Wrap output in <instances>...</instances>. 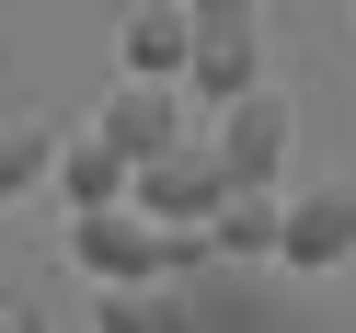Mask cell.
<instances>
[{
    "label": "cell",
    "mask_w": 356,
    "mask_h": 333,
    "mask_svg": "<svg viewBox=\"0 0 356 333\" xmlns=\"http://www.w3.org/2000/svg\"><path fill=\"white\" fill-rule=\"evenodd\" d=\"M207 253H218L207 218H149L138 195H115V207H70V264H81L92 287H115V276H195Z\"/></svg>",
    "instance_id": "obj_1"
},
{
    "label": "cell",
    "mask_w": 356,
    "mask_h": 333,
    "mask_svg": "<svg viewBox=\"0 0 356 333\" xmlns=\"http://www.w3.org/2000/svg\"><path fill=\"white\" fill-rule=\"evenodd\" d=\"M287 138H299V115H287L276 81H253V92L218 104V161H230V184H287Z\"/></svg>",
    "instance_id": "obj_2"
},
{
    "label": "cell",
    "mask_w": 356,
    "mask_h": 333,
    "mask_svg": "<svg viewBox=\"0 0 356 333\" xmlns=\"http://www.w3.org/2000/svg\"><path fill=\"white\" fill-rule=\"evenodd\" d=\"M138 195L149 218H218V195H230V161H218V138H172L161 161H138Z\"/></svg>",
    "instance_id": "obj_3"
},
{
    "label": "cell",
    "mask_w": 356,
    "mask_h": 333,
    "mask_svg": "<svg viewBox=\"0 0 356 333\" xmlns=\"http://www.w3.org/2000/svg\"><path fill=\"white\" fill-rule=\"evenodd\" d=\"M276 264H299V276L356 264V184H299V195H287V241H276Z\"/></svg>",
    "instance_id": "obj_4"
},
{
    "label": "cell",
    "mask_w": 356,
    "mask_h": 333,
    "mask_svg": "<svg viewBox=\"0 0 356 333\" xmlns=\"http://www.w3.org/2000/svg\"><path fill=\"white\" fill-rule=\"evenodd\" d=\"M184 92H195V81H161V70H127V92L104 104L92 127H104V138L127 149V161H161V149L184 138Z\"/></svg>",
    "instance_id": "obj_5"
},
{
    "label": "cell",
    "mask_w": 356,
    "mask_h": 333,
    "mask_svg": "<svg viewBox=\"0 0 356 333\" xmlns=\"http://www.w3.org/2000/svg\"><path fill=\"white\" fill-rule=\"evenodd\" d=\"M92 333H195V299L184 276H115L92 287Z\"/></svg>",
    "instance_id": "obj_6"
},
{
    "label": "cell",
    "mask_w": 356,
    "mask_h": 333,
    "mask_svg": "<svg viewBox=\"0 0 356 333\" xmlns=\"http://www.w3.org/2000/svg\"><path fill=\"white\" fill-rule=\"evenodd\" d=\"M47 184L70 195V207H115V195L138 184V161H127L104 127H70V138H58V172H47Z\"/></svg>",
    "instance_id": "obj_7"
},
{
    "label": "cell",
    "mask_w": 356,
    "mask_h": 333,
    "mask_svg": "<svg viewBox=\"0 0 356 333\" xmlns=\"http://www.w3.org/2000/svg\"><path fill=\"white\" fill-rule=\"evenodd\" d=\"M115 47H127V70H161V81H184V70H195V0H138Z\"/></svg>",
    "instance_id": "obj_8"
},
{
    "label": "cell",
    "mask_w": 356,
    "mask_h": 333,
    "mask_svg": "<svg viewBox=\"0 0 356 333\" xmlns=\"http://www.w3.org/2000/svg\"><path fill=\"white\" fill-rule=\"evenodd\" d=\"M195 104H230V92H253L264 81V47H253V24H195Z\"/></svg>",
    "instance_id": "obj_9"
},
{
    "label": "cell",
    "mask_w": 356,
    "mask_h": 333,
    "mask_svg": "<svg viewBox=\"0 0 356 333\" xmlns=\"http://www.w3.org/2000/svg\"><path fill=\"white\" fill-rule=\"evenodd\" d=\"M207 230H218V253H241V264L276 253V241H287V184H230Z\"/></svg>",
    "instance_id": "obj_10"
},
{
    "label": "cell",
    "mask_w": 356,
    "mask_h": 333,
    "mask_svg": "<svg viewBox=\"0 0 356 333\" xmlns=\"http://www.w3.org/2000/svg\"><path fill=\"white\" fill-rule=\"evenodd\" d=\"M58 138H70V127H35V115H0V207H12V195H35L58 172Z\"/></svg>",
    "instance_id": "obj_11"
},
{
    "label": "cell",
    "mask_w": 356,
    "mask_h": 333,
    "mask_svg": "<svg viewBox=\"0 0 356 333\" xmlns=\"http://www.w3.org/2000/svg\"><path fill=\"white\" fill-rule=\"evenodd\" d=\"M0 333H47V310H35L24 287H0Z\"/></svg>",
    "instance_id": "obj_12"
},
{
    "label": "cell",
    "mask_w": 356,
    "mask_h": 333,
    "mask_svg": "<svg viewBox=\"0 0 356 333\" xmlns=\"http://www.w3.org/2000/svg\"><path fill=\"white\" fill-rule=\"evenodd\" d=\"M195 24H253V0H195Z\"/></svg>",
    "instance_id": "obj_13"
}]
</instances>
